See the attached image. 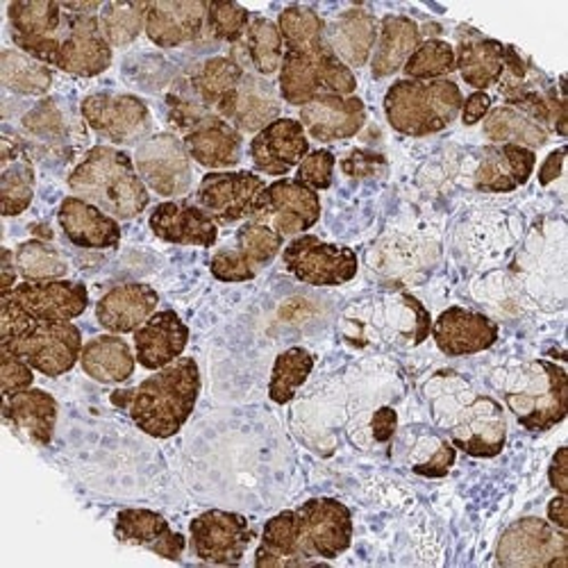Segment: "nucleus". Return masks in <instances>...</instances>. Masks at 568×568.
Segmentation results:
<instances>
[{
  "label": "nucleus",
  "mask_w": 568,
  "mask_h": 568,
  "mask_svg": "<svg viewBox=\"0 0 568 568\" xmlns=\"http://www.w3.org/2000/svg\"><path fill=\"white\" fill-rule=\"evenodd\" d=\"M548 518L550 524L557 526L559 530H568V500L566 494H559L548 503Z\"/></svg>",
  "instance_id": "e2e57ef3"
},
{
  "label": "nucleus",
  "mask_w": 568,
  "mask_h": 568,
  "mask_svg": "<svg viewBox=\"0 0 568 568\" xmlns=\"http://www.w3.org/2000/svg\"><path fill=\"white\" fill-rule=\"evenodd\" d=\"M455 69L464 82L476 91H485L500 82L505 69V45L496 39H462L455 51Z\"/></svg>",
  "instance_id": "72a5a7b5"
},
{
  "label": "nucleus",
  "mask_w": 568,
  "mask_h": 568,
  "mask_svg": "<svg viewBox=\"0 0 568 568\" xmlns=\"http://www.w3.org/2000/svg\"><path fill=\"white\" fill-rule=\"evenodd\" d=\"M564 158H566V149H557V151H552L548 158H546V162L541 164V169H539V182L546 186V184H550V182H555L559 175H561V171H564Z\"/></svg>",
  "instance_id": "052dcab7"
},
{
  "label": "nucleus",
  "mask_w": 568,
  "mask_h": 568,
  "mask_svg": "<svg viewBox=\"0 0 568 568\" xmlns=\"http://www.w3.org/2000/svg\"><path fill=\"white\" fill-rule=\"evenodd\" d=\"M244 75H246L244 67L234 58H210L194 71V75L189 82H192L194 97L205 108L216 110V105L227 97L232 89H236V84L244 80Z\"/></svg>",
  "instance_id": "58836bf2"
},
{
  "label": "nucleus",
  "mask_w": 568,
  "mask_h": 568,
  "mask_svg": "<svg viewBox=\"0 0 568 568\" xmlns=\"http://www.w3.org/2000/svg\"><path fill=\"white\" fill-rule=\"evenodd\" d=\"M405 303H409L414 307V312H416V321H418L416 323V344H420L430 333V316H428V312L423 310V305L416 298L405 296Z\"/></svg>",
  "instance_id": "0e129e2a"
},
{
  "label": "nucleus",
  "mask_w": 568,
  "mask_h": 568,
  "mask_svg": "<svg viewBox=\"0 0 568 568\" xmlns=\"http://www.w3.org/2000/svg\"><path fill=\"white\" fill-rule=\"evenodd\" d=\"M377 41V23L375 19L362 10H346L329 28L327 45L346 67H364L373 55Z\"/></svg>",
  "instance_id": "473e14b6"
},
{
  "label": "nucleus",
  "mask_w": 568,
  "mask_h": 568,
  "mask_svg": "<svg viewBox=\"0 0 568 568\" xmlns=\"http://www.w3.org/2000/svg\"><path fill=\"white\" fill-rule=\"evenodd\" d=\"M0 82L19 97H43L53 84V73L23 51H6L0 55Z\"/></svg>",
  "instance_id": "ea45409f"
},
{
  "label": "nucleus",
  "mask_w": 568,
  "mask_h": 568,
  "mask_svg": "<svg viewBox=\"0 0 568 568\" xmlns=\"http://www.w3.org/2000/svg\"><path fill=\"white\" fill-rule=\"evenodd\" d=\"M34 166L23 149L6 139L3 173H0V212L3 216L23 214L34 199Z\"/></svg>",
  "instance_id": "e433bc0d"
},
{
  "label": "nucleus",
  "mask_w": 568,
  "mask_h": 568,
  "mask_svg": "<svg viewBox=\"0 0 568 568\" xmlns=\"http://www.w3.org/2000/svg\"><path fill=\"white\" fill-rule=\"evenodd\" d=\"M210 271L221 282H248L257 275L240 255H236L234 248L219 251L210 262Z\"/></svg>",
  "instance_id": "864d4df0"
},
{
  "label": "nucleus",
  "mask_w": 568,
  "mask_h": 568,
  "mask_svg": "<svg viewBox=\"0 0 568 568\" xmlns=\"http://www.w3.org/2000/svg\"><path fill=\"white\" fill-rule=\"evenodd\" d=\"M8 298L37 323L73 321L89 307L87 287L82 282L73 280L21 282L8 294Z\"/></svg>",
  "instance_id": "dca6fc26"
},
{
  "label": "nucleus",
  "mask_w": 568,
  "mask_h": 568,
  "mask_svg": "<svg viewBox=\"0 0 568 568\" xmlns=\"http://www.w3.org/2000/svg\"><path fill=\"white\" fill-rule=\"evenodd\" d=\"M318 219V194L298 180H277L266 184L251 214V221L268 225L282 236H298Z\"/></svg>",
  "instance_id": "9d476101"
},
{
  "label": "nucleus",
  "mask_w": 568,
  "mask_h": 568,
  "mask_svg": "<svg viewBox=\"0 0 568 568\" xmlns=\"http://www.w3.org/2000/svg\"><path fill=\"white\" fill-rule=\"evenodd\" d=\"M282 262L287 271L312 287H339L357 275L355 251L321 242L314 234H301L284 248Z\"/></svg>",
  "instance_id": "6e6552de"
},
{
  "label": "nucleus",
  "mask_w": 568,
  "mask_h": 568,
  "mask_svg": "<svg viewBox=\"0 0 568 568\" xmlns=\"http://www.w3.org/2000/svg\"><path fill=\"white\" fill-rule=\"evenodd\" d=\"M464 97L453 80H398L385 97L389 125L407 136L446 130L462 112Z\"/></svg>",
  "instance_id": "7ed1b4c3"
},
{
  "label": "nucleus",
  "mask_w": 568,
  "mask_h": 568,
  "mask_svg": "<svg viewBox=\"0 0 568 568\" xmlns=\"http://www.w3.org/2000/svg\"><path fill=\"white\" fill-rule=\"evenodd\" d=\"M87 125L112 144H134L153 125L149 105L132 93H91L80 105Z\"/></svg>",
  "instance_id": "f8f14e48"
},
{
  "label": "nucleus",
  "mask_w": 568,
  "mask_h": 568,
  "mask_svg": "<svg viewBox=\"0 0 568 568\" xmlns=\"http://www.w3.org/2000/svg\"><path fill=\"white\" fill-rule=\"evenodd\" d=\"M112 67V45L101 30L99 17L64 12V28L55 69L75 75L93 78Z\"/></svg>",
  "instance_id": "2eb2a0df"
},
{
  "label": "nucleus",
  "mask_w": 568,
  "mask_h": 568,
  "mask_svg": "<svg viewBox=\"0 0 568 568\" xmlns=\"http://www.w3.org/2000/svg\"><path fill=\"white\" fill-rule=\"evenodd\" d=\"M491 110V97L487 91H473L470 97L462 103V123L464 125H476L483 121Z\"/></svg>",
  "instance_id": "4d7b16f0"
},
{
  "label": "nucleus",
  "mask_w": 568,
  "mask_h": 568,
  "mask_svg": "<svg viewBox=\"0 0 568 568\" xmlns=\"http://www.w3.org/2000/svg\"><path fill=\"white\" fill-rule=\"evenodd\" d=\"M496 561L503 568H566L568 535L544 518H518L500 535Z\"/></svg>",
  "instance_id": "423d86ee"
},
{
  "label": "nucleus",
  "mask_w": 568,
  "mask_h": 568,
  "mask_svg": "<svg viewBox=\"0 0 568 568\" xmlns=\"http://www.w3.org/2000/svg\"><path fill=\"white\" fill-rule=\"evenodd\" d=\"M537 164V155L530 149L500 144L483 151V160L476 171V186L480 192L507 194L524 186Z\"/></svg>",
  "instance_id": "c756f323"
},
{
  "label": "nucleus",
  "mask_w": 568,
  "mask_h": 568,
  "mask_svg": "<svg viewBox=\"0 0 568 568\" xmlns=\"http://www.w3.org/2000/svg\"><path fill=\"white\" fill-rule=\"evenodd\" d=\"M264 186V180L253 171H214L201 180L196 205L203 207L216 225H232L251 219Z\"/></svg>",
  "instance_id": "4468645a"
},
{
  "label": "nucleus",
  "mask_w": 568,
  "mask_h": 568,
  "mask_svg": "<svg viewBox=\"0 0 568 568\" xmlns=\"http://www.w3.org/2000/svg\"><path fill=\"white\" fill-rule=\"evenodd\" d=\"M3 418L17 435L28 437L37 446H49L58 425V400L41 389H23L3 396Z\"/></svg>",
  "instance_id": "c85d7f7f"
},
{
  "label": "nucleus",
  "mask_w": 568,
  "mask_h": 568,
  "mask_svg": "<svg viewBox=\"0 0 568 568\" xmlns=\"http://www.w3.org/2000/svg\"><path fill=\"white\" fill-rule=\"evenodd\" d=\"M310 153V139L301 121L277 119L251 141V160L264 175H287Z\"/></svg>",
  "instance_id": "a211bd4d"
},
{
  "label": "nucleus",
  "mask_w": 568,
  "mask_h": 568,
  "mask_svg": "<svg viewBox=\"0 0 568 568\" xmlns=\"http://www.w3.org/2000/svg\"><path fill=\"white\" fill-rule=\"evenodd\" d=\"M505 400L524 428L532 433L550 430L568 412V375L555 362L535 359L505 392Z\"/></svg>",
  "instance_id": "39448f33"
},
{
  "label": "nucleus",
  "mask_w": 568,
  "mask_h": 568,
  "mask_svg": "<svg viewBox=\"0 0 568 568\" xmlns=\"http://www.w3.org/2000/svg\"><path fill=\"white\" fill-rule=\"evenodd\" d=\"M548 480L555 491L568 494V448L566 446L557 448V453L552 455L550 468H548Z\"/></svg>",
  "instance_id": "13d9d810"
},
{
  "label": "nucleus",
  "mask_w": 568,
  "mask_h": 568,
  "mask_svg": "<svg viewBox=\"0 0 568 568\" xmlns=\"http://www.w3.org/2000/svg\"><path fill=\"white\" fill-rule=\"evenodd\" d=\"M58 221L73 246L105 251L116 248L121 242V225L116 219L78 196H67L62 201Z\"/></svg>",
  "instance_id": "a878e982"
},
{
  "label": "nucleus",
  "mask_w": 568,
  "mask_h": 568,
  "mask_svg": "<svg viewBox=\"0 0 568 568\" xmlns=\"http://www.w3.org/2000/svg\"><path fill=\"white\" fill-rule=\"evenodd\" d=\"M301 544L296 509L280 511L268 518L262 530V541L255 552V566L260 568H284V566H312Z\"/></svg>",
  "instance_id": "7c9ffc66"
},
{
  "label": "nucleus",
  "mask_w": 568,
  "mask_h": 568,
  "mask_svg": "<svg viewBox=\"0 0 568 568\" xmlns=\"http://www.w3.org/2000/svg\"><path fill=\"white\" fill-rule=\"evenodd\" d=\"M23 128L34 136H43V139H60L67 134L64 116L58 110L55 101H41L37 108H32L23 116Z\"/></svg>",
  "instance_id": "603ef678"
},
{
  "label": "nucleus",
  "mask_w": 568,
  "mask_h": 568,
  "mask_svg": "<svg viewBox=\"0 0 568 568\" xmlns=\"http://www.w3.org/2000/svg\"><path fill=\"white\" fill-rule=\"evenodd\" d=\"M301 123L310 136L323 144L355 136L366 123V105L357 97L323 93L301 108Z\"/></svg>",
  "instance_id": "aec40b11"
},
{
  "label": "nucleus",
  "mask_w": 568,
  "mask_h": 568,
  "mask_svg": "<svg viewBox=\"0 0 568 568\" xmlns=\"http://www.w3.org/2000/svg\"><path fill=\"white\" fill-rule=\"evenodd\" d=\"M450 439L455 448L470 457L500 455L507 439L503 407L489 396H478L459 412L450 425Z\"/></svg>",
  "instance_id": "f3484780"
},
{
  "label": "nucleus",
  "mask_w": 568,
  "mask_h": 568,
  "mask_svg": "<svg viewBox=\"0 0 568 568\" xmlns=\"http://www.w3.org/2000/svg\"><path fill=\"white\" fill-rule=\"evenodd\" d=\"M407 80H442L455 71V49L444 39H428L403 67Z\"/></svg>",
  "instance_id": "de8ad7c7"
},
{
  "label": "nucleus",
  "mask_w": 568,
  "mask_h": 568,
  "mask_svg": "<svg viewBox=\"0 0 568 568\" xmlns=\"http://www.w3.org/2000/svg\"><path fill=\"white\" fill-rule=\"evenodd\" d=\"M73 196L101 207L114 219H134L151 203L149 186L141 180L134 160L112 146L91 149L71 171Z\"/></svg>",
  "instance_id": "f03ea898"
},
{
  "label": "nucleus",
  "mask_w": 568,
  "mask_h": 568,
  "mask_svg": "<svg viewBox=\"0 0 568 568\" xmlns=\"http://www.w3.org/2000/svg\"><path fill=\"white\" fill-rule=\"evenodd\" d=\"M437 348L448 357H464L489 351L498 342V325L478 312L448 307L433 325Z\"/></svg>",
  "instance_id": "412c9836"
},
{
  "label": "nucleus",
  "mask_w": 568,
  "mask_h": 568,
  "mask_svg": "<svg viewBox=\"0 0 568 568\" xmlns=\"http://www.w3.org/2000/svg\"><path fill=\"white\" fill-rule=\"evenodd\" d=\"M216 114L225 119L240 132H260L280 116V99L264 78L244 75V80L232 89L227 97L216 105Z\"/></svg>",
  "instance_id": "6ab92c4d"
},
{
  "label": "nucleus",
  "mask_w": 568,
  "mask_h": 568,
  "mask_svg": "<svg viewBox=\"0 0 568 568\" xmlns=\"http://www.w3.org/2000/svg\"><path fill=\"white\" fill-rule=\"evenodd\" d=\"M398 428V414L392 407H383L373 414L371 430L375 442H389Z\"/></svg>",
  "instance_id": "bf43d9fd"
},
{
  "label": "nucleus",
  "mask_w": 568,
  "mask_h": 568,
  "mask_svg": "<svg viewBox=\"0 0 568 568\" xmlns=\"http://www.w3.org/2000/svg\"><path fill=\"white\" fill-rule=\"evenodd\" d=\"M201 394V368L194 357H180L160 368L132 392L130 418L155 439L175 437L192 416Z\"/></svg>",
  "instance_id": "f257e3e1"
},
{
  "label": "nucleus",
  "mask_w": 568,
  "mask_h": 568,
  "mask_svg": "<svg viewBox=\"0 0 568 568\" xmlns=\"http://www.w3.org/2000/svg\"><path fill=\"white\" fill-rule=\"evenodd\" d=\"M251 12L236 3H207V26L212 30V34L221 41L227 43H236L240 41L248 26H251Z\"/></svg>",
  "instance_id": "09e8293b"
},
{
  "label": "nucleus",
  "mask_w": 568,
  "mask_h": 568,
  "mask_svg": "<svg viewBox=\"0 0 568 568\" xmlns=\"http://www.w3.org/2000/svg\"><path fill=\"white\" fill-rule=\"evenodd\" d=\"M455 457H457L455 446H450V444L444 442V444L439 446V450H437L428 462L414 466V473H418V476H425V478H444L446 473L453 468Z\"/></svg>",
  "instance_id": "6e6d98bb"
},
{
  "label": "nucleus",
  "mask_w": 568,
  "mask_h": 568,
  "mask_svg": "<svg viewBox=\"0 0 568 568\" xmlns=\"http://www.w3.org/2000/svg\"><path fill=\"white\" fill-rule=\"evenodd\" d=\"M303 550L316 564L342 557L353 544V514L335 498H312L296 509Z\"/></svg>",
  "instance_id": "0eeeda50"
},
{
  "label": "nucleus",
  "mask_w": 568,
  "mask_h": 568,
  "mask_svg": "<svg viewBox=\"0 0 568 568\" xmlns=\"http://www.w3.org/2000/svg\"><path fill=\"white\" fill-rule=\"evenodd\" d=\"M8 19L17 45L58 39L64 28L62 3L53 0H14L8 6Z\"/></svg>",
  "instance_id": "c9c22d12"
},
{
  "label": "nucleus",
  "mask_w": 568,
  "mask_h": 568,
  "mask_svg": "<svg viewBox=\"0 0 568 568\" xmlns=\"http://www.w3.org/2000/svg\"><path fill=\"white\" fill-rule=\"evenodd\" d=\"M314 355L303 348L294 346L280 353L273 362L271 383H268V396L275 405H287L296 392L307 383L310 373L314 371Z\"/></svg>",
  "instance_id": "a19ab883"
},
{
  "label": "nucleus",
  "mask_w": 568,
  "mask_h": 568,
  "mask_svg": "<svg viewBox=\"0 0 568 568\" xmlns=\"http://www.w3.org/2000/svg\"><path fill=\"white\" fill-rule=\"evenodd\" d=\"M420 43V30L416 21L400 14H389L383 19L377 32L375 53L371 58L373 78H389L398 73Z\"/></svg>",
  "instance_id": "2f4dec72"
},
{
  "label": "nucleus",
  "mask_w": 568,
  "mask_h": 568,
  "mask_svg": "<svg viewBox=\"0 0 568 568\" xmlns=\"http://www.w3.org/2000/svg\"><path fill=\"white\" fill-rule=\"evenodd\" d=\"M0 346L14 351L37 373L60 377L78 364L82 355V335L71 321L34 323L21 337Z\"/></svg>",
  "instance_id": "1a4fd4ad"
},
{
  "label": "nucleus",
  "mask_w": 568,
  "mask_h": 568,
  "mask_svg": "<svg viewBox=\"0 0 568 568\" xmlns=\"http://www.w3.org/2000/svg\"><path fill=\"white\" fill-rule=\"evenodd\" d=\"M146 8L149 3H108L101 10V30L110 45L121 49V45L132 43L141 30H146Z\"/></svg>",
  "instance_id": "a18cd8bd"
},
{
  "label": "nucleus",
  "mask_w": 568,
  "mask_h": 568,
  "mask_svg": "<svg viewBox=\"0 0 568 568\" xmlns=\"http://www.w3.org/2000/svg\"><path fill=\"white\" fill-rule=\"evenodd\" d=\"M149 223L158 240L166 244L210 248L219 240L216 221L203 207L184 201L160 203Z\"/></svg>",
  "instance_id": "5701e85b"
},
{
  "label": "nucleus",
  "mask_w": 568,
  "mask_h": 568,
  "mask_svg": "<svg viewBox=\"0 0 568 568\" xmlns=\"http://www.w3.org/2000/svg\"><path fill=\"white\" fill-rule=\"evenodd\" d=\"M17 277H19V268H17V257L12 251H3V287H0V296H8L14 287H17Z\"/></svg>",
  "instance_id": "680f3d73"
},
{
  "label": "nucleus",
  "mask_w": 568,
  "mask_h": 568,
  "mask_svg": "<svg viewBox=\"0 0 568 568\" xmlns=\"http://www.w3.org/2000/svg\"><path fill=\"white\" fill-rule=\"evenodd\" d=\"M485 134L494 144H514L524 149H539L548 141V130L509 105L489 110L485 116Z\"/></svg>",
  "instance_id": "4c0bfd02"
},
{
  "label": "nucleus",
  "mask_w": 568,
  "mask_h": 568,
  "mask_svg": "<svg viewBox=\"0 0 568 568\" xmlns=\"http://www.w3.org/2000/svg\"><path fill=\"white\" fill-rule=\"evenodd\" d=\"M17 268L26 282H49V280H64L69 273V264L60 251L49 246L45 242L30 240L23 242L17 253Z\"/></svg>",
  "instance_id": "c03bdc74"
},
{
  "label": "nucleus",
  "mask_w": 568,
  "mask_h": 568,
  "mask_svg": "<svg viewBox=\"0 0 568 568\" xmlns=\"http://www.w3.org/2000/svg\"><path fill=\"white\" fill-rule=\"evenodd\" d=\"M207 23L203 0H155L146 8V37L160 49L196 41Z\"/></svg>",
  "instance_id": "4be33fe9"
},
{
  "label": "nucleus",
  "mask_w": 568,
  "mask_h": 568,
  "mask_svg": "<svg viewBox=\"0 0 568 568\" xmlns=\"http://www.w3.org/2000/svg\"><path fill=\"white\" fill-rule=\"evenodd\" d=\"M182 144L201 166L230 169L242 162L244 136L219 114L207 112L184 132Z\"/></svg>",
  "instance_id": "b1692460"
},
{
  "label": "nucleus",
  "mask_w": 568,
  "mask_h": 568,
  "mask_svg": "<svg viewBox=\"0 0 568 568\" xmlns=\"http://www.w3.org/2000/svg\"><path fill=\"white\" fill-rule=\"evenodd\" d=\"M387 160L377 153L371 151H353L348 158H344L342 169L351 178H371L375 173H381L385 169Z\"/></svg>",
  "instance_id": "5fc2aeb1"
},
{
  "label": "nucleus",
  "mask_w": 568,
  "mask_h": 568,
  "mask_svg": "<svg viewBox=\"0 0 568 568\" xmlns=\"http://www.w3.org/2000/svg\"><path fill=\"white\" fill-rule=\"evenodd\" d=\"M189 537L201 561L221 566L240 564L253 541L246 516L223 509H210L196 516L189 526Z\"/></svg>",
  "instance_id": "ddd939ff"
},
{
  "label": "nucleus",
  "mask_w": 568,
  "mask_h": 568,
  "mask_svg": "<svg viewBox=\"0 0 568 568\" xmlns=\"http://www.w3.org/2000/svg\"><path fill=\"white\" fill-rule=\"evenodd\" d=\"M134 166L155 194L175 199L192 186V162L182 141L171 132H160L141 141L134 153Z\"/></svg>",
  "instance_id": "9b49d317"
},
{
  "label": "nucleus",
  "mask_w": 568,
  "mask_h": 568,
  "mask_svg": "<svg viewBox=\"0 0 568 568\" xmlns=\"http://www.w3.org/2000/svg\"><path fill=\"white\" fill-rule=\"evenodd\" d=\"M244 39H246L248 60L260 75L268 78L280 71L282 58H284V41L277 30V23L264 17H255L251 19V26Z\"/></svg>",
  "instance_id": "79ce46f5"
},
{
  "label": "nucleus",
  "mask_w": 568,
  "mask_h": 568,
  "mask_svg": "<svg viewBox=\"0 0 568 568\" xmlns=\"http://www.w3.org/2000/svg\"><path fill=\"white\" fill-rule=\"evenodd\" d=\"M335 164H337V160H335L333 151H327V149L310 151L305 155V160L298 164L296 180L303 182L305 186L314 189V192H318V189H327L329 184H333Z\"/></svg>",
  "instance_id": "8fccbe9b"
},
{
  "label": "nucleus",
  "mask_w": 568,
  "mask_h": 568,
  "mask_svg": "<svg viewBox=\"0 0 568 568\" xmlns=\"http://www.w3.org/2000/svg\"><path fill=\"white\" fill-rule=\"evenodd\" d=\"M355 73L323 41L310 51H287L280 67V97L290 105H307L323 93L353 97Z\"/></svg>",
  "instance_id": "20e7f679"
},
{
  "label": "nucleus",
  "mask_w": 568,
  "mask_h": 568,
  "mask_svg": "<svg viewBox=\"0 0 568 568\" xmlns=\"http://www.w3.org/2000/svg\"><path fill=\"white\" fill-rule=\"evenodd\" d=\"M136 357L130 346L116 335H103L82 346L80 366L91 381L103 385H121L134 373Z\"/></svg>",
  "instance_id": "f704fd0d"
},
{
  "label": "nucleus",
  "mask_w": 568,
  "mask_h": 568,
  "mask_svg": "<svg viewBox=\"0 0 568 568\" xmlns=\"http://www.w3.org/2000/svg\"><path fill=\"white\" fill-rule=\"evenodd\" d=\"M186 344L189 327L173 310L155 312L134 333L136 362L149 371H160L180 359Z\"/></svg>",
  "instance_id": "393cba45"
},
{
  "label": "nucleus",
  "mask_w": 568,
  "mask_h": 568,
  "mask_svg": "<svg viewBox=\"0 0 568 568\" xmlns=\"http://www.w3.org/2000/svg\"><path fill=\"white\" fill-rule=\"evenodd\" d=\"M114 537L121 544L149 548L171 561H178L186 548V539L153 509H121L114 520Z\"/></svg>",
  "instance_id": "cd10ccee"
},
{
  "label": "nucleus",
  "mask_w": 568,
  "mask_h": 568,
  "mask_svg": "<svg viewBox=\"0 0 568 568\" xmlns=\"http://www.w3.org/2000/svg\"><path fill=\"white\" fill-rule=\"evenodd\" d=\"M34 368L21 359L14 351L0 346V387H3V396L19 394L23 389H30L34 383Z\"/></svg>",
  "instance_id": "3c124183"
},
{
  "label": "nucleus",
  "mask_w": 568,
  "mask_h": 568,
  "mask_svg": "<svg viewBox=\"0 0 568 568\" xmlns=\"http://www.w3.org/2000/svg\"><path fill=\"white\" fill-rule=\"evenodd\" d=\"M160 296L149 284L128 282L110 290L97 305L99 323L112 335L136 333L158 310Z\"/></svg>",
  "instance_id": "bb28decb"
},
{
  "label": "nucleus",
  "mask_w": 568,
  "mask_h": 568,
  "mask_svg": "<svg viewBox=\"0 0 568 568\" xmlns=\"http://www.w3.org/2000/svg\"><path fill=\"white\" fill-rule=\"evenodd\" d=\"M277 30L287 51H310L325 41L323 19L305 6L284 8L277 17Z\"/></svg>",
  "instance_id": "37998d69"
},
{
  "label": "nucleus",
  "mask_w": 568,
  "mask_h": 568,
  "mask_svg": "<svg viewBox=\"0 0 568 568\" xmlns=\"http://www.w3.org/2000/svg\"><path fill=\"white\" fill-rule=\"evenodd\" d=\"M282 242L284 236L271 230L268 225L248 221L240 227V232H236L234 251L255 273H260V268L271 264L275 255L282 251Z\"/></svg>",
  "instance_id": "49530a36"
}]
</instances>
